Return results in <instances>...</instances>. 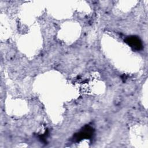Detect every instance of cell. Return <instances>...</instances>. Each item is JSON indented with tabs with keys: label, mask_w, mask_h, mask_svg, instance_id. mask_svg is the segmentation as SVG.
Wrapping results in <instances>:
<instances>
[{
	"label": "cell",
	"mask_w": 148,
	"mask_h": 148,
	"mask_svg": "<svg viewBox=\"0 0 148 148\" xmlns=\"http://www.w3.org/2000/svg\"><path fill=\"white\" fill-rule=\"evenodd\" d=\"M92 129L90 127H86L85 129L83 130L80 133L78 134L77 139L80 140L83 139V138H89L92 134Z\"/></svg>",
	"instance_id": "2"
},
{
	"label": "cell",
	"mask_w": 148,
	"mask_h": 148,
	"mask_svg": "<svg viewBox=\"0 0 148 148\" xmlns=\"http://www.w3.org/2000/svg\"><path fill=\"white\" fill-rule=\"evenodd\" d=\"M127 42L132 47L136 49H140L142 47V43L139 39L136 37L132 36L128 38L127 40Z\"/></svg>",
	"instance_id": "1"
}]
</instances>
